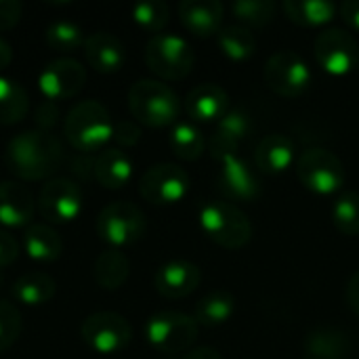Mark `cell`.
<instances>
[{"mask_svg":"<svg viewBox=\"0 0 359 359\" xmlns=\"http://www.w3.org/2000/svg\"><path fill=\"white\" fill-rule=\"evenodd\" d=\"M4 164L21 181H48L63 164V145L48 130H21L8 139Z\"/></svg>","mask_w":359,"mask_h":359,"instance_id":"obj_1","label":"cell"},{"mask_svg":"<svg viewBox=\"0 0 359 359\" xmlns=\"http://www.w3.org/2000/svg\"><path fill=\"white\" fill-rule=\"evenodd\" d=\"M128 111L137 124L164 128L175 126L181 114L179 95L162 80L156 78H141L137 80L126 95Z\"/></svg>","mask_w":359,"mask_h":359,"instance_id":"obj_2","label":"cell"},{"mask_svg":"<svg viewBox=\"0 0 359 359\" xmlns=\"http://www.w3.org/2000/svg\"><path fill=\"white\" fill-rule=\"evenodd\" d=\"M114 120L103 103L97 99H86L76 103L63 122V135L69 145L80 154L103 151L114 139Z\"/></svg>","mask_w":359,"mask_h":359,"instance_id":"obj_3","label":"cell"},{"mask_svg":"<svg viewBox=\"0 0 359 359\" xmlns=\"http://www.w3.org/2000/svg\"><path fill=\"white\" fill-rule=\"evenodd\" d=\"M198 221L210 242L227 250H240L252 240V223L248 215L231 202H206L200 206Z\"/></svg>","mask_w":359,"mask_h":359,"instance_id":"obj_4","label":"cell"},{"mask_svg":"<svg viewBox=\"0 0 359 359\" xmlns=\"http://www.w3.org/2000/svg\"><path fill=\"white\" fill-rule=\"evenodd\" d=\"M145 63L162 80H183L196 65V53L183 36L154 34L145 44Z\"/></svg>","mask_w":359,"mask_h":359,"instance_id":"obj_5","label":"cell"},{"mask_svg":"<svg viewBox=\"0 0 359 359\" xmlns=\"http://www.w3.org/2000/svg\"><path fill=\"white\" fill-rule=\"evenodd\" d=\"M97 236L109 248H126L137 244L147 229V221L143 210L133 202H111L101 208L95 221Z\"/></svg>","mask_w":359,"mask_h":359,"instance_id":"obj_6","label":"cell"},{"mask_svg":"<svg viewBox=\"0 0 359 359\" xmlns=\"http://www.w3.org/2000/svg\"><path fill=\"white\" fill-rule=\"evenodd\" d=\"M198 322L183 311H158L145 322V341L160 353H187L198 341Z\"/></svg>","mask_w":359,"mask_h":359,"instance_id":"obj_7","label":"cell"},{"mask_svg":"<svg viewBox=\"0 0 359 359\" xmlns=\"http://www.w3.org/2000/svg\"><path fill=\"white\" fill-rule=\"evenodd\" d=\"M297 175L305 189L318 196H332L345 185V166L332 151L309 147L297 160Z\"/></svg>","mask_w":359,"mask_h":359,"instance_id":"obj_8","label":"cell"},{"mask_svg":"<svg viewBox=\"0 0 359 359\" xmlns=\"http://www.w3.org/2000/svg\"><path fill=\"white\" fill-rule=\"evenodd\" d=\"M191 179L187 170L175 162H158L149 166L139 179V194L145 202L156 206H172L187 198Z\"/></svg>","mask_w":359,"mask_h":359,"instance_id":"obj_9","label":"cell"},{"mask_svg":"<svg viewBox=\"0 0 359 359\" xmlns=\"http://www.w3.org/2000/svg\"><path fill=\"white\" fill-rule=\"evenodd\" d=\"M36 206L48 225H65L76 221L84 210L82 187L69 177H53L44 181Z\"/></svg>","mask_w":359,"mask_h":359,"instance_id":"obj_10","label":"cell"},{"mask_svg":"<svg viewBox=\"0 0 359 359\" xmlns=\"http://www.w3.org/2000/svg\"><path fill=\"white\" fill-rule=\"evenodd\" d=\"M80 337L95 353L116 355L128 347L133 328L128 320L116 311H97L82 322Z\"/></svg>","mask_w":359,"mask_h":359,"instance_id":"obj_11","label":"cell"},{"mask_svg":"<svg viewBox=\"0 0 359 359\" xmlns=\"http://www.w3.org/2000/svg\"><path fill=\"white\" fill-rule=\"evenodd\" d=\"M313 55L330 76H347L359 65V42L343 27H328L316 36Z\"/></svg>","mask_w":359,"mask_h":359,"instance_id":"obj_12","label":"cell"},{"mask_svg":"<svg viewBox=\"0 0 359 359\" xmlns=\"http://www.w3.org/2000/svg\"><path fill=\"white\" fill-rule=\"evenodd\" d=\"M263 76H265L267 86L276 95L286 97V99L303 95L309 88L311 78H313L307 61L294 50L273 53L265 63Z\"/></svg>","mask_w":359,"mask_h":359,"instance_id":"obj_13","label":"cell"},{"mask_svg":"<svg viewBox=\"0 0 359 359\" xmlns=\"http://www.w3.org/2000/svg\"><path fill=\"white\" fill-rule=\"evenodd\" d=\"M86 82V69L72 57H59L48 61L38 74V88L50 103L76 97Z\"/></svg>","mask_w":359,"mask_h":359,"instance_id":"obj_14","label":"cell"},{"mask_svg":"<svg viewBox=\"0 0 359 359\" xmlns=\"http://www.w3.org/2000/svg\"><path fill=\"white\" fill-rule=\"evenodd\" d=\"M219 187L227 198L238 202H252L261 196V181L255 168L238 154L219 160Z\"/></svg>","mask_w":359,"mask_h":359,"instance_id":"obj_15","label":"cell"},{"mask_svg":"<svg viewBox=\"0 0 359 359\" xmlns=\"http://www.w3.org/2000/svg\"><path fill=\"white\" fill-rule=\"evenodd\" d=\"M252 130V118L246 109L233 107L229 109L215 126L208 139V151L219 162L225 156L238 154V147Z\"/></svg>","mask_w":359,"mask_h":359,"instance_id":"obj_16","label":"cell"},{"mask_svg":"<svg viewBox=\"0 0 359 359\" xmlns=\"http://www.w3.org/2000/svg\"><path fill=\"white\" fill-rule=\"evenodd\" d=\"M202 282V269L191 261H168L154 273V288L164 299H185L198 290Z\"/></svg>","mask_w":359,"mask_h":359,"instance_id":"obj_17","label":"cell"},{"mask_svg":"<svg viewBox=\"0 0 359 359\" xmlns=\"http://www.w3.org/2000/svg\"><path fill=\"white\" fill-rule=\"evenodd\" d=\"M229 93L215 82L198 84L185 97V111L191 122H219L229 111Z\"/></svg>","mask_w":359,"mask_h":359,"instance_id":"obj_18","label":"cell"},{"mask_svg":"<svg viewBox=\"0 0 359 359\" xmlns=\"http://www.w3.org/2000/svg\"><path fill=\"white\" fill-rule=\"evenodd\" d=\"M36 212V200L32 191L19 181L0 183V225L8 229L29 227Z\"/></svg>","mask_w":359,"mask_h":359,"instance_id":"obj_19","label":"cell"},{"mask_svg":"<svg viewBox=\"0 0 359 359\" xmlns=\"http://www.w3.org/2000/svg\"><path fill=\"white\" fill-rule=\"evenodd\" d=\"M82 50H84L86 63L99 74H114L126 61V48L122 40L114 36L111 32H103V29L86 36Z\"/></svg>","mask_w":359,"mask_h":359,"instance_id":"obj_20","label":"cell"},{"mask_svg":"<svg viewBox=\"0 0 359 359\" xmlns=\"http://www.w3.org/2000/svg\"><path fill=\"white\" fill-rule=\"evenodd\" d=\"M223 4L219 0H183L179 2V19L187 32L198 38L217 36L223 27Z\"/></svg>","mask_w":359,"mask_h":359,"instance_id":"obj_21","label":"cell"},{"mask_svg":"<svg viewBox=\"0 0 359 359\" xmlns=\"http://www.w3.org/2000/svg\"><path fill=\"white\" fill-rule=\"evenodd\" d=\"M135 172L133 158L120 147H105L93 160V179L105 189H122Z\"/></svg>","mask_w":359,"mask_h":359,"instance_id":"obj_22","label":"cell"},{"mask_svg":"<svg viewBox=\"0 0 359 359\" xmlns=\"http://www.w3.org/2000/svg\"><path fill=\"white\" fill-rule=\"evenodd\" d=\"M297 158L294 141L284 133H271L261 139L255 151V164L265 175L286 172Z\"/></svg>","mask_w":359,"mask_h":359,"instance_id":"obj_23","label":"cell"},{"mask_svg":"<svg viewBox=\"0 0 359 359\" xmlns=\"http://www.w3.org/2000/svg\"><path fill=\"white\" fill-rule=\"evenodd\" d=\"M351 337L341 328L320 326L305 337L307 359H347L351 355Z\"/></svg>","mask_w":359,"mask_h":359,"instance_id":"obj_24","label":"cell"},{"mask_svg":"<svg viewBox=\"0 0 359 359\" xmlns=\"http://www.w3.org/2000/svg\"><path fill=\"white\" fill-rule=\"evenodd\" d=\"M23 250L36 263H53L63 252V240L50 225L32 223L23 231Z\"/></svg>","mask_w":359,"mask_h":359,"instance_id":"obj_25","label":"cell"},{"mask_svg":"<svg viewBox=\"0 0 359 359\" xmlns=\"http://www.w3.org/2000/svg\"><path fill=\"white\" fill-rule=\"evenodd\" d=\"M55 292H57V282L53 276L44 271L23 273L19 280H15L11 288V294L15 297V301L25 307H42L53 301Z\"/></svg>","mask_w":359,"mask_h":359,"instance_id":"obj_26","label":"cell"},{"mask_svg":"<svg viewBox=\"0 0 359 359\" xmlns=\"http://www.w3.org/2000/svg\"><path fill=\"white\" fill-rule=\"evenodd\" d=\"M130 276V261L118 248L103 250L93 265V278L103 290H118L126 284Z\"/></svg>","mask_w":359,"mask_h":359,"instance_id":"obj_27","label":"cell"},{"mask_svg":"<svg viewBox=\"0 0 359 359\" xmlns=\"http://www.w3.org/2000/svg\"><path fill=\"white\" fill-rule=\"evenodd\" d=\"M236 313V299L227 290H212L204 294L194 307V320L198 326H221L227 324Z\"/></svg>","mask_w":359,"mask_h":359,"instance_id":"obj_28","label":"cell"},{"mask_svg":"<svg viewBox=\"0 0 359 359\" xmlns=\"http://www.w3.org/2000/svg\"><path fill=\"white\" fill-rule=\"evenodd\" d=\"M286 17L303 27H320L337 17V4L330 0H286L282 4Z\"/></svg>","mask_w":359,"mask_h":359,"instance_id":"obj_29","label":"cell"},{"mask_svg":"<svg viewBox=\"0 0 359 359\" xmlns=\"http://www.w3.org/2000/svg\"><path fill=\"white\" fill-rule=\"evenodd\" d=\"M168 143H170L172 154L179 160H185V162H191V160L202 158V154L206 151V145H208L204 133L191 120L177 122L172 126V130H170Z\"/></svg>","mask_w":359,"mask_h":359,"instance_id":"obj_30","label":"cell"},{"mask_svg":"<svg viewBox=\"0 0 359 359\" xmlns=\"http://www.w3.org/2000/svg\"><path fill=\"white\" fill-rule=\"evenodd\" d=\"M29 111V97L25 88L6 76H0V124L11 126L21 122Z\"/></svg>","mask_w":359,"mask_h":359,"instance_id":"obj_31","label":"cell"},{"mask_svg":"<svg viewBox=\"0 0 359 359\" xmlns=\"http://www.w3.org/2000/svg\"><path fill=\"white\" fill-rule=\"evenodd\" d=\"M217 44L229 61H246L257 50V36L244 25H225L217 34Z\"/></svg>","mask_w":359,"mask_h":359,"instance_id":"obj_32","label":"cell"},{"mask_svg":"<svg viewBox=\"0 0 359 359\" xmlns=\"http://www.w3.org/2000/svg\"><path fill=\"white\" fill-rule=\"evenodd\" d=\"M44 40L46 44L57 50V53H74L80 46H84V29L80 23L69 21V19H55L46 25L44 29Z\"/></svg>","mask_w":359,"mask_h":359,"instance_id":"obj_33","label":"cell"},{"mask_svg":"<svg viewBox=\"0 0 359 359\" xmlns=\"http://www.w3.org/2000/svg\"><path fill=\"white\" fill-rule=\"evenodd\" d=\"M330 217L343 236H359V191H341L332 202Z\"/></svg>","mask_w":359,"mask_h":359,"instance_id":"obj_34","label":"cell"},{"mask_svg":"<svg viewBox=\"0 0 359 359\" xmlns=\"http://www.w3.org/2000/svg\"><path fill=\"white\" fill-rule=\"evenodd\" d=\"M231 13L236 19H240L250 27H263L267 25L276 15V2L271 0H236L231 4Z\"/></svg>","mask_w":359,"mask_h":359,"instance_id":"obj_35","label":"cell"},{"mask_svg":"<svg viewBox=\"0 0 359 359\" xmlns=\"http://www.w3.org/2000/svg\"><path fill=\"white\" fill-rule=\"evenodd\" d=\"M130 15L139 27H143L147 32H160L166 27V23L170 19V8L162 0H143L133 6Z\"/></svg>","mask_w":359,"mask_h":359,"instance_id":"obj_36","label":"cell"},{"mask_svg":"<svg viewBox=\"0 0 359 359\" xmlns=\"http://www.w3.org/2000/svg\"><path fill=\"white\" fill-rule=\"evenodd\" d=\"M21 313L19 309L8 303V301H0V353L11 349L19 334H21Z\"/></svg>","mask_w":359,"mask_h":359,"instance_id":"obj_37","label":"cell"},{"mask_svg":"<svg viewBox=\"0 0 359 359\" xmlns=\"http://www.w3.org/2000/svg\"><path fill=\"white\" fill-rule=\"evenodd\" d=\"M118 147H133L141 141V128L135 120H118L114 124V139Z\"/></svg>","mask_w":359,"mask_h":359,"instance_id":"obj_38","label":"cell"},{"mask_svg":"<svg viewBox=\"0 0 359 359\" xmlns=\"http://www.w3.org/2000/svg\"><path fill=\"white\" fill-rule=\"evenodd\" d=\"M23 6L17 0H0V32L13 29L21 19Z\"/></svg>","mask_w":359,"mask_h":359,"instance_id":"obj_39","label":"cell"},{"mask_svg":"<svg viewBox=\"0 0 359 359\" xmlns=\"http://www.w3.org/2000/svg\"><path fill=\"white\" fill-rule=\"evenodd\" d=\"M17 257H19V244H17L15 236L0 229V269L13 265L17 261Z\"/></svg>","mask_w":359,"mask_h":359,"instance_id":"obj_40","label":"cell"},{"mask_svg":"<svg viewBox=\"0 0 359 359\" xmlns=\"http://www.w3.org/2000/svg\"><path fill=\"white\" fill-rule=\"evenodd\" d=\"M339 11H341V15H343V21H345L349 27H353V29H358L359 32V0H345V2L339 6Z\"/></svg>","mask_w":359,"mask_h":359,"instance_id":"obj_41","label":"cell"},{"mask_svg":"<svg viewBox=\"0 0 359 359\" xmlns=\"http://www.w3.org/2000/svg\"><path fill=\"white\" fill-rule=\"evenodd\" d=\"M57 122V107L55 103L50 101H44L38 109V124H40V130H48L53 124Z\"/></svg>","mask_w":359,"mask_h":359,"instance_id":"obj_42","label":"cell"},{"mask_svg":"<svg viewBox=\"0 0 359 359\" xmlns=\"http://www.w3.org/2000/svg\"><path fill=\"white\" fill-rule=\"evenodd\" d=\"M345 299H347V305L351 307V311L359 316V269L351 276V280L347 282Z\"/></svg>","mask_w":359,"mask_h":359,"instance_id":"obj_43","label":"cell"},{"mask_svg":"<svg viewBox=\"0 0 359 359\" xmlns=\"http://www.w3.org/2000/svg\"><path fill=\"white\" fill-rule=\"evenodd\" d=\"M181 359H223V355L215 347H194L187 353H183Z\"/></svg>","mask_w":359,"mask_h":359,"instance_id":"obj_44","label":"cell"},{"mask_svg":"<svg viewBox=\"0 0 359 359\" xmlns=\"http://www.w3.org/2000/svg\"><path fill=\"white\" fill-rule=\"evenodd\" d=\"M11 61H13V46L4 38H0V72L6 69Z\"/></svg>","mask_w":359,"mask_h":359,"instance_id":"obj_45","label":"cell"},{"mask_svg":"<svg viewBox=\"0 0 359 359\" xmlns=\"http://www.w3.org/2000/svg\"><path fill=\"white\" fill-rule=\"evenodd\" d=\"M0 284H2V273H0Z\"/></svg>","mask_w":359,"mask_h":359,"instance_id":"obj_46","label":"cell"}]
</instances>
